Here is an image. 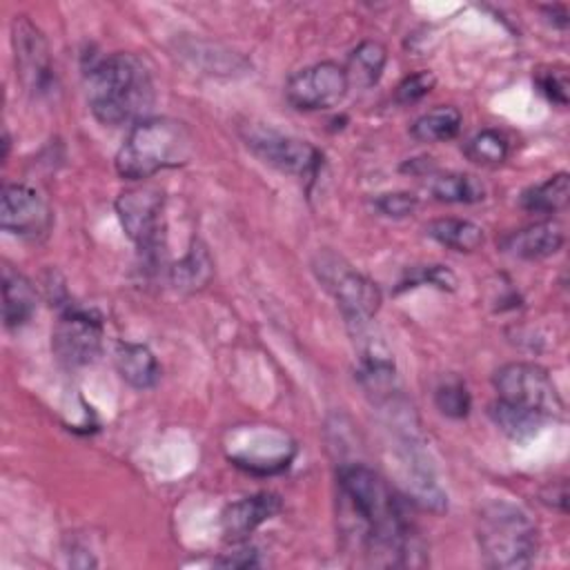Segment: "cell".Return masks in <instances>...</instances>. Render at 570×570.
Here are the masks:
<instances>
[{
    "label": "cell",
    "mask_w": 570,
    "mask_h": 570,
    "mask_svg": "<svg viewBox=\"0 0 570 570\" xmlns=\"http://www.w3.org/2000/svg\"><path fill=\"white\" fill-rule=\"evenodd\" d=\"M338 492L345 517L358 528V543L374 566H414L416 537L401 499L385 479L363 463L338 468Z\"/></svg>",
    "instance_id": "1"
},
{
    "label": "cell",
    "mask_w": 570,
    "mask_h": 570,
    "mask_svg": "<svg viewBox=\"0 0 570 570\" xmlns=\"http://www.w3.org/2000/svg\"><path fill=\"white\" fill-rule=\"evenodd\" d=\"M87 102L94 118L118 127L147 118L154 105V82L145 62L127 51L96 58L85 69Z\"/></svg>",
    "instance_id": "2"
},
{
    "label": "cell",
    "mask_w": 570,
    "mask_h": 570,
    "mask_svg": "<svg viewBox=\"0 0 570 570\" xmlns=\"http://www.w3.org/2000/svg\"><path fill=\"white\" fill-rule=\"evenodd\" d=\"M194 151V136L180 120L147 116L131 125L116 154V171L127 180H145L154 174L185 165Z\"/></svg>",
    "instance_id": "3"
},
{
    "label": "cell",
    "mask_w": 570,
    "mask_h": 570,
    "mask_svg": "<svg viewBox=\"0 0 570 570\" xmlns=\"http://www.w3.org/2000/svg\"><path fill=\"white\" fill-rule=\"evenodd\" d=\"M476 541L490 568H528L539 548V532L530 514L510 501H490L476 517Z\"/></svg>",
    "instance_id": "4"
},
{
    "label": "cell",
    "mask_w": 570,
    "mask_h": 570,
    "mask_svg": "<svg viewBox=\"0 0 570 570\" xmlns=\"http://www.w3.org/2000/svg\"><path fill=\"white\" fill-rule=\"evenodd\" d=\"M227 459L252 474H278L289 468L296 456L294 439L276 425L247 423L225 434Z\"/></svg>",
    "instance_id": "5"
},
{
    "label": "cell",
    "mask_w": 570,
    "mask_h": 570,
    "mask_svg": "<svg viewBox=\"0 0 570 570\" xmlns=\"http://www.w3.org/2000/svg\"><path fill=\"white\" fill-rule=\"evenodd\" d=\"M501 401L530 410L543 419L563 416V399L546 367L528 361L501 365L492 376Z\"/></svg>",
    "instance_id": "6"
},
{
    "label": "cell",
    "mask_w": 570,
    "mask_h": 570,
    "mask_svg": "<svg viewBox=\"0 0 570 570\" xmlns=\"http://www.w3.org/2000/svg\"><path fill=\"white\" fill-rule=\"evenodd\" d=\"M318 278L334 294L338 309L350 325V330H358L370 325L374 314L381 307V289L365 274L356 272L336 254H321L316 263Z\"/></svg>",
    "instance_id": "7"
},
{
    "label": "cell",
    "mask_w": 570,
    "mask_h": 570,
    "mask_svg": "<svg viewBox=\"0 0 570 570\" xmlns=\"http://www.w3.org/2000/svg\"><path fill=\"white\" fill-rule=\"evenodd\" d=\"M116 214L125 234L142 252L145 258H158L163 247V191L151 185H140L122 191L116 198Z\"/></svg>",
    "instance_id": "8"
},
{
    "label": "cell",
    "mask_w": 570,
    "mask_h": 570,
    "mask_svg": "<svg viewBox=\"0 0 570 570\" xmlns=\"http://www.w3.org/2000/svg\"><path fill=\"white\" fill-rule=\"evenodd\" d=\"M51 350L67 367L94 363L102 350V318L91 309L67 305L51 332Z\"/></svg>",
    "instance_id": "9"
},
{
    "label": "cell",
    "mask_w": 570,
    "mask_h": 570,
    "mask_svg": "<svg viewBox=\"0 0 570 570\" xmlns=\"http://www.w3.org/2000/svg\"><path fill=\"white\" fill-rule=\"evenodd\" d=\"M245 145L263 163L301 178H312L321 165V151L312 142L269 127H247Z\"/></svg>",
    "instance_id": "10"
},
{
    "label": "cell",
    "mask_w": 570,
    "mask_h": 570,
    "mask_svg": "<svg viewBox=\"0 0 570 570\" xmlns=\"http://www.w3.org/2000/svg\"><path fill=\"white\" fill-rule=\"evenodd\" d=\"M350 89L345 67L332 60L309 65L289 76L285 98L294 109L318 111L338 105Z\"/></svg>",
    "instance_id": "11"
},
{
    "label": "cell",
    "mask_w": 570,
    "mask_h": 570,
    "mask_svg": "<svg viewBox=\"0 0 570 570\" xmlns=\"http://www.w3.org/2000/svg\"><path fill=\"white\" fill-rule=\"evenodd\" d=\"M51 223V207L40 191L22 183H7L2 187L0 225L4 232L18 238L38 240L49 234Z\"/></svg>",
    "instance_id": "12"
},
{
    "label": "cell",
    "mask_w": 570,
    "mask_h": 570,
    "mask_svg": "<svg viewBox=\"0 0 570 570\" xmlns=\"http://www.w3.org/2000/svg\"><path fill=\"white\" fill-rule=\"evenodd\" d=\"M11 42L16 51V69L31 94H47L53 85L49 47L42 31L27 18L16 16L11 22Z\"/></svg>",
    "instance_id": "13"
},
{
    "label": "cell",
    "mask_w": 570,
    "mask_h": 570,
    "mask_svg": "<svg viewBox=\"0 0 570 570\" xmlns=\"http://www.w3.org/2000/svg\"><path fill=\"white\" fill-rule=\"evenodd\" d=\"M281 497L274 492H256L229 503L220 514V530L227 541H245L261 523L281 512Z\"/></svg>",
    "instance_id": "14"
},
{
    "label": "cell",
    "mask_w": 570,
    "mask_h": 570,
    "mask_svg": "<svg viewBox=\"0 0 570 570\" xmlns=\"http://www.w3.org/2000/svg\"><path fill=\"white\" fill-rule=\"evenodd\" d=\"M566 243L563 227L554 220H537L532 225L519 227L501 236V252L521 258V261H539L557 254Z\"/></svg>",
    "instance_id": "15"
},
{
    "label": "cell",
    "mask_w": 570,
    "mask_h": 570,
    "mask_svg": "<svg viewBox=\"0 0 570 570\" xmlns=\"http://www.w3.org/2000/svg\"><path fill=\"white\" fill-rule=\"evenodd\" d=\"M114 363L120 379L134 390H151L160 379V365L154 352L142 343L120 341L114 352Z\"/></svg>",
    "instance_id": "16"
},
{
    "label": "cell",
    "mask_w": 570,
    "mask_h": 570,
    "mask_svg": "<svg viewBox=\"0 0 570 570\" xmlns=\"http://www.w3.org/2000/svg\"><path fill=\"white\" fill-rule=\"evenodd\" d=\"M36 312V289L18 269L2 267V321L7 330L22 327Z\"/></svg>",
    "instance_id": "17"
},
{
    "label": "cell",
    "mask_w": 570,
    "mask_h": 570,
    "mask_svg": "<svg viewBox=\"0 0 570 570\" xmlns=\"http://www.w3.org/2000/svg\"><path fill=\"white\" fill-rule=\"evenodd\" d=\"M387 62V49L379 40H363L358 42L345 65V73L350 80V87L356 85L361 89H370L379 82L383 69Z\"/></svg>",
    "instance_id": "18"
},
{
    "label": "cell",
    "mask_w": 570,
    "mask_h": 570,
    "mask_svg": "<svg viewBox=\"0 0 570 570\" xmlns=\"http://www.w3.org/2000/svg\"><path fill=\"white\" fill-rule=\"evenodd\" d=\"M463 118L461 111L452 105H439L425 114H421L412 127L410 136L419 142H445L452 140L461 131Z\"/></svg>",
    "instance_id": "19"
},
{
    "label": "cell",
    "mask_w": 570,
    "mask_h": 570,
    "mask_svg": "<svg viewBox=\"0 0 570 570\" xmlns=\"http://www.w3.org/2000/svg\"><path fill=\"white\" fill-rule=\"evenodd\" d=\"M570 178L566 171H559L543 183L528 187L521 194V207L530 214H557L568 205Z\"/></svg>",
    "instance_id": "20"
},
{
    "label": "cell",
    "mask_w": 570,
    "mask_h": 570,
    "mask_svg": "<svg viewBox=\"0 0 570 570\" xmlns=\"http://www.w3.org/2000/svg\"><path fill=\"white\" fill-rule=\"evenodd\" d=\"M214 276V261L200 240H194L189 252L171 267V283L180 292L203 289Z\"/></svg>",
    "instance_id": "21"
},
{
    "label": "cell",
    "mask_w": 570,
    "mask_h": 570,
    "mask_svg": "<svg viewBox=\"0 0 570 570\" xmlns=\"http://www.w3.org/2000/svg\"><path fill=\"white\" fill-rule=\"evenodd\" d=\"M428 236L454 252H474L483 245L481 225L465 218H436L425 227Z\"/></svg>",
    "instance_id": "22"
},
{
    "label": "cell",
    "mask_w": 570,
    "mask_h": 570,
    "mask_svg": "<svg viewBox=\"0 0 570 570\" xmlns=\"http://www.w3.org/2000/svg\"><path fill=\"white\" fill-rule=\"evenodd\" d=\"M488 414L492 419V423L510 439L514 441H525L530 436H534L539 432V428L548 421L530 410H523L519 405L505 403L501 399H497L494 403H490Z\"/></svg>",
    "instance_id": "23"
},
{
    "label": "cell",
    "mask_w": 570,
    "mask_h": 570,
    "mask_svg": "<svg viewBox=\"0 0 570 570\" xmlns=\"http://www.w3.org/2000/svg\"><path fill=\"white\" fill-rule=\"evenodd\" d=\"M430 191L436 200L456 203V205H472L485 198L483 185L474 176L461 174V171H448V174L434 176Z\"/></svg>",
    "instance_id": "24"
},
{
    "label": "cell",
    "mask_w": 570,
    "mask_h": 570,
    "mask_svg": "<svg viewBox=\"0 0 570 570\" xmlns=\"http://www.w3.org/2000/svg\"><path fill=\"white\" fill-rule=\"evenodd\" d=\"M463 151L472 163L494 167L508 158L510 140L499 129H481L465 142Z\"/></svg>",
    "instance_id": "25"
},
{
    "label": "cell",
    "mask_w": 570,
    "mask_h": 570,
    "mask_svg": "<svg viewBox=\"0 0 570 570\" xmlns=\"http://www.w3.org/2000/svg\"><path fill=\"white\" fill-rule=\"evenodd\" d=\"M434 405L448 419H465L470 414V392L463 381L450 379L434 390Z\"/></svg>",
    "instance_id": "26"
},
{
    "label": "cell",
    "mask_w": 570,
    "mask_h": 570,
    "mask_svg": "<svg viewBox=\"0 0 570 570\" xmlns=\"http://www.w3.org/2000/svg\"><path fill=\"white\" fill-rule=\"evenodd\" d=\"M436 85V78L432 71L428 69H421V71H414L410 76H405L396 89H394V102L396 105H414L419 102L421 98H425L432 87Z\"/></svg>",
    "instance_id": "27"
},
{
    "label": "cell",
    "mask_w": 570,
    "mask_h": 570,
    "mask_svg": "<svg viewBox=\"0 0 570 570\" xmlns=\"http://www.w3.org/2000/svg\"><path fill=\"white\" fill-rule=\"evenodd\" d=\"M434 285L439 289H454L456 287V276L443 267V265H423V267H414L407 276V281H401V287H416V285Z\"/></svg>",
    "instance_id": "28"
},
{
    "label": "cell",
    "mask_w": 570,
    "mask_h": 570,
    "mask_svg": "<svg viewBox=\"0 0 570 570\" xmlns=\"http://www.w3.org/2000/svg\"><path fill=\"white\" fill-rule=\"evenodd\" d=\"M537 87L539 91L554 105L566 107L568 105V73L563 67H550V69H541L537 73Z\"/></svg>",
    "instance_id": "29"
},
{
    "label": "cell",
    "mask_w": 570,
    "mask_h": 570,
    "mask_svg": "<svg viewBox=\"0 0 570 570\" xmlns=\"http://www.w3.org/2000/svg\"><path fill=\"white\" fill-rule=\"evenodd\" d=\"M419 200L412 191H387L374 198V207L387 218H405L416 209Z\"/></svg>",
    "instance_id": "30"
},
{
    "label": "cell",
    "mask_w": 570,
    "mask_h": 570,
    "mask_svg": "<svg viewBox=\"0 0 570 570\" xmlns=\"http://www.w3.org/2000/svg\"><path fill=\"white\" fill-rule=\"evenodd\" d=\"M218 566H227V568H249V566H258V552L254 548H243V550H236L223 559L216 561Z\"/></svg>",
    "instance_id": "31"
}]
</instances>
